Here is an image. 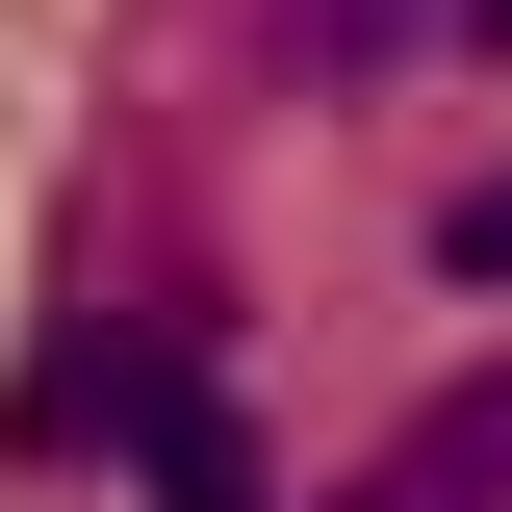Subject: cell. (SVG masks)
Wrapping results in <instances>:
<instances>
[{
    "instance_id": "4",
    "label": "cell",
    "mask_w": 512,
    "mask_h": 512,
    "mask_svg": "<svg viewBox=\"0 0 512 512\" xmlns=\"http://www.w3.org/2000/svg\"><path fill=\"white\" fill-rule=\"evenodd\" d=\"M461 26H487V52H512V0H461Z\"/></svg>"
},
{
    "instance_id": "3",
    "label": "cell",
    "mask_w": 512,
    "mask_h": 512,
    "mask_svg": "<svg viewBox=\"0 0 512 512\" xmlns=\"http://www.w3.org/2000/svg\"><path fill=\"white\" fill-rule=\"evenodd\" d=\"M436 282H512V180H461V205H436Z\"/></svg>"
},
{
    "instance_id": "1",
    "label": "cell",
    "mask_w": 512,
    "mask_h": 512,
    "mask_svg": "<svg viewBox=\"0 0 512 512\" xmlns=\"http://www.w3.org/2000/svg\"><path fill=\"white\" fill-rule=\"evenodd\" d=\"M333 512H512V359H487V384H436V410H410Z\"/></svg>"
},
{
    "instance_id": "2",
    "label": "cell",
    "mask_w": 512,
    "mask_h": 512,
    "mask_svg": "<svg viewBox=\"0 0 512 512\" xmlns=\"http://www.w3.org/2000/svg\"><path fill=\"white\" fill-rule=\"evenodd\" d=\"M282 26H308V77H384L410 26H436V0H282Z\"/></svg>"
}]
</instances>
